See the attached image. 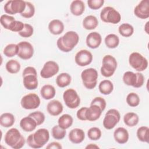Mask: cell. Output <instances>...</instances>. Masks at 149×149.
<instances>
[{"instance_id": "6da1fadb", "label": "cell", "mask_w": 149, "mask_h": 149, "mask_svg": "<svg viewBox=\"0 0 149 149\" xmlns=\"http://www.w3.org/2000/svg\"><path fill=\"white\" fill-rule=\"evenodd\" d=\"M79 41L78 34L74 31H69L57 40L56 45L60 51L63 52H69L73 50L78 44Z\"/></svg>"}, {"instance_id": "7a4b0ae2", "label": "cell", "mask_w": 149, "mask_h": 149, "mask_svg": "<svg viewBox=\"0 0 149 149\" xmlns=\"http://www.w3.org/2000/svg\"><path fill=\"white\" fill-rule=\"evenodd\" d=\"M49 139V133L47 129L41 128L30 134L27 138V145L33 148H40L43 147Z\"/></svg>"}, {"instance_id": "3957f363", "label": "cell", "mask_w": 149, "mask_h": 149, "mask_svg": "<svg viewBox=\"0 0 149 149\" xmlns=\"http://www.w3.org/2000/svg\"><path fill=\"white\" fill-rule=\"evenodd\" d=\"M5 143L13 149L22 148L26 140L19 130L16 128H11L8 130L4 137Z\"/></svg>"}, {"instance_id": "277c9868", "label": "cell", "mask_w": 149, "mask_h": 149, "mask_svg": "<svg viewBox=\"0 0 149 149\" xmlns=\"http://www.w3.org/2000/svg\"><path fill=\"white\" fill-rule=\"evenodd\" d=\"M23 83L24 87L29 90H35L38 87L37 73L33 66H27L23 71Z\"/></svg>"}, {"instance_id": "5b68a950", "label": "cell", "mask_w": 149, "mask_h": 149, "mask_svg": "<svg viewBox=\"0 0 149 149\" xmlns=\"http://www.w3.org/2000/svg\"><path fill=\"white\" fill-rule=\"evenodd\" d=\"M98 77V72L95 69L92 68L86 69L81 73L83 84L88 90H92L95 87L97 84Z\"/></svg>"}, {"instance_id": "8992f818", "label": "cell", "mask_w": 149, "mask_h": 149, "mask_svg": "<svg viewBox=\"0 0 149 149\" xmlns=\"http://www.w3.org/2000/svg\"><path fill=\"white\" fill-rule=\"evenodd\" d=\"M118 63L115 57L111 55H105L102 58V66L101 67V73L105 77L112 76L116 68Z\"/></svg>"}, {"instance_id": "52a82bcc", "label": "cell", "mask_w": 149, "mask_h": 149, "mask_svg": "<svg viewBox=\"0 0 149 149\" xmlns=\"http://www.w3.org/2000/svg\"><path fill=\"white\" fill-rule=\"evenodd\" d=\"M123 81L127 86L134 88H140L144 84L145 80L144 76L141 73L127 71L123 75Z\"/></svg>"}, {"instance_id": "ba28073f", "label": "cell", "mask_w": 149, "mask_h": 149, "mask_svg": "<svg viewBox=\"0 0 149 149\" xmlns=\"http://www.w3.org/2000/svg\"><path fill=\"white\" fill-rule=\"evenodd\" d=\"M100 18L104 22L115 24L120 22L121 15L115 8L111 6H106L101 10Z\"/></svg>"}, {"instance_id": "9c48e42d", "label": "cell", "mask_w": 149, "mask_h": 149, "mask_svg": "<svg viewBox=\"0 0 149 149\" xmlns=\"http://www.w3.org/2000/svg\"><path fill=\"white\" fill-rule=\"evenodd\" d=\"M129 63L133 69L138 72L145 70L148 65L147 59L137 52H132L129 55Z\"/></svg>"}, {"instance_id": "30bf717a", "label": "cell", "mask_w": 149, "mask_h": 149, "mask_svg": "<svg viewBox=\"0 0 149 149\" xmlns=\"http://www.w3.org/2000/svg\"><path fill=\"white\" fill-rule=\"evenodd\" d=\"M26 6V1L23 0H10L5 3L3 9L5 13L9 15L22 13Z\"/></svg>"}, {"instance_id": "8fae6325", "label": "cell", "mask_w": 149, "mask_h": 149, "mask_svg": "<svg viewBox=\"0 0 149 149\" xmlns=\"http://www.w3.org/2000/svg\"><path fill=\"white\" fill-rule=\"evenodd\" d=\"M63 99L65 105L70 109H75L80 104V98L77 91L73 88L65 90L63 94Z\"/></svg>"}, {"instance_id": "7c38bea8", "label": "cell", "mask_w": 149, "mask_h": 149, "mask_svg": "<svg viewBox=\"0 0 149 149\" xmlns=\"http://www.w3.org/2000/svg\"><path fill=\"white\" fill-rule=\"evenodd\" d=\"M120 115L116 109H109L105 113L103 120V126L108 130L113 129L120 121Z\"/></svg>"}, {"instance_id": "4fadbf2b", "label": "cell", "mask_w": 149, "mask_h": 149, "mask_svg": "<svg viewBox=\"0 0 149 149\" xmlns=\"http://www.w3.org/2000/svg\"><path fill=\"white\" fill-rule=\"evenodd\" d=\"M40 98L35 93H29L23 96L20 101V104L25 109H34L40 105Z\"/></svg>"}, {"instance_id": "5bb4252c", "label": "cell", "mask_w": 149, "mask_h": 149, "mask_svg": "<svg viewBox=\"0 0 149 149\" xmlns=\"http://www.w3.org/2000/svg\"><path fill=\"white\" fill-rule=\"evenodd\" d=\"M59 70L58 64L53 61L46 62L40 71V76L44 79H48L54 76Z\"/></svg>"}, {"instance_id": "9a60e30c", "label": "cell", "mask_w": 149, "mask_h": 149, "mask_svg": "<svg viewBox=\"0 0 149 149\" xmlns=\"http://www.w3.org/2000/svg\"><path fill=\"white\" fill-rule=\"evenodd\" d=\"M19 51L17 56L23 59L28 60L34 55V48L31 43L27 41H21L17 44Z\"/></svg>"}, {"instance_id": "2e32d148", "label": "cell", "mask_w": 149, "mask_h": 149, "mask_svg": "<svg viewBox=\"0 0 149 149\" xmlns=\"http://www.w3.org/2000/svg\"><path fill=\"white\" fill-rule=\"evenodd\" d=\"M92 54L87 49H81L78 51L74 57L76 63L79 66H86L90 65L93 61Z\"/></svg>"}, {"instance_id": "e0dca14e", "label": "cell", "mask_w": 149, "mask_h": 149, "mask_svg": "<svg viewBox=\"0 0 149 149\" xmlns=\"http://www.w3.org/2000/svg\"><path fill=\"white\" fill-rule=\"evenodd\" d=\"M134 14L139 18L146 19L149 17V1L142 0L134 9Z\"/></svg>"}, {"instance_id": "ac0fdd59", "label": "cell", "mask_w": 149, "mask_h": 149, "mask_svg": "<svg viewBox=\"0 0 149 149\" xmlns=\"http://www.w3.org/2000/svg\"><path fill=\"white\" fill-rule=\"evenodd\" d=\"M102 42V37L100 33L97 31H93L89 33L86 40L87 45L91 48L95 49L99 47Z\"/></svg>"}, {"instance_id": "d6986e66", "label": "cell", "mask_w": 149, "mask_h": 149, "mask_svg": "<svg viewBox=\"0 0 149 149\" xmlns=\"http://www.w3.org/2000/svg\"><path fill=\"white\" fill-rule=\"evenodd\" d=\"M63 109L62 103L57 100H53L49 101L47 105V112L52 116H58L60 115Z\"/></svg>"}, {"instance_id": "ffe728a7", "label": "cell", "mask_w": 149, "mask_h": 149, "mask_svg": "<svg viewBox=\"0 0 149 149\" xmlns=\"http://www.w3.org/2000/svg\"><path fill=\"white\" fill-rule=\"evenodd\" d=\"M102 112L101 109L97 105L93 104L90 105L89 108H87L86 117L87 120L90 122H94L98 120Z\"/></svg>"}, {"instance_id": "44dd1931", "label": "cell", "mask_w": 149, "mask_h": 149, "mask_svg": "<svg viewBox=\"0 0 149 149\" xmlns=\"http://www.w3.org/2000/svg\"><path fill=\"white\" fill-rule=\"evenodd\" d=\"M115 140L120 144H125L128 141L129 134L128 131L124 127H119L113 132Z\"/></svg>"}, {"instance_id": "7402d4cb", "label": "cell", "mask_w": 149, "mask_h": 149, "mask_svg": "<svg viewBox=\"0 0 149 149\" xmlns=\"http://www.w3.org/2000/svg\"><path fill=\"white\" fill-rule=\"evenodd\" d=\"M37 126L36 120L31 116H27L22 118L20 121V126L26 132H30L36 129Z\"/></svg>"}, {"instance_id": "603a6c76", "label": "cell", "mask_w": 149, "mask_h": 149, "mask_svg": "<svg viewBox=\"0 0 149 149\" xmlns=\"http://www.w3.org/2000/svg\"><path fill=\"white\" fill-rule=\"evenodd\" d=\"M68 137L72 143L80 144L84 140L85 133L81 129L74 128L70 131Z\"/></svg>"}, {"instance_id": "cb8c5ba5", "label": "cell", "mask_w": 149, "mask_h": 149, "mask_svg": "<svg viewBox=\"0 0 149 149\" xmlns=\"http://www.w3.org/2000/svg\"><path fill=\"white\" fill-rule=\"evenodd\" d=\"M48 30L54 35L61 34L64 30V24L59 19H54L48 24Z\"/></svg>"}, {"instance_id": "d4e9b609", "label": "cell", "mask_w": 149, "mask_h": 149, "mask_svg": "<svg viewBox=\"0 0 149 149\" xmlns=\"http://www.w3.org/2000/svg\"><path fill=\"white\" fill-rule=\"evenodd\" d=\"M71 13L76 16L81 15L85 10V5L83 1L81 0L73 1L70 5Z\"/></svg>"}, {"instance_id": "484cf974", "label": "cell", "mask_w": 149, "mask_h": 149, "mask_svg": "<svg viewBox=\"0 0 149 149\" xmlns=\"http://www.w3.org/2000/svg\"><path fill=\"white\" fill-rule=\"evenodd\" d=\"M40 94L42 98L46 100H49L55 96L56 90L53 86L51 84H45L41 87Z\"/></svg>"}, {"instance_id": "4316f807", "label": "cell", "mask_w": 149, "mask_h": 149, "mask_svg": "<svg viewBox=\"0 0 149 149\" xmlns=\"http://www.w3.org/2000/svg\"><path fill=\"white\" fill-rule=\"evenodd\" d=\"M98 25L97 18L93 15H88L85 17L83 20V27L88 30L95 29Z\"/></svg>"}, {"instance_id": "83f0119b", "label": "cell", "mask_w": 149, "mask_h": 149, "mask_svg": "<svg viewBox=\"0 0 149 149\" xmlns=\"http://www.w3.org/2000/svg\"><path fill=\"white\" fill-rule=\"evenodd\" d=\"M15 122V116L11 113L5 112L2 113L0 116V125L4 127H11Z\"/></svg>"}, {"instance_id": "f1b7e54d", "label": "cell", "mask_w": 149, "mask_h": 149, "mask_svg": "<svg viewBox=\"0 0 149 149\" xmlns=\"http://www.w3.org/2000/svg\"><path fill=\"white\" fill-rule=\"evenodd\" d=\"M72 81L71 76L68 73H62L57 76L56 83L59 87L63 88L70 84Z\"/></svg>"}, {"instance_id": "f546056e", "label": "cell", "mask_w": 149, "mask_h": 149, "mask_svg": "<svg viewBox=\"0 0 149 149\" xmlns=\"http://www.w3.org/2000/svg\"><path fill=\"white\" fill-rule=\"evenodd\" d=\"M139 121V116L134 112H127L123 116V122L129 127H133L137 125Z\"/></svg>"}, {"instance_id": "4dcf8cb0", "label": "cell", "mask_w": 149, "mask_h": 149, "mask_svg": "<svg viewBox=\"0 0 149 149\" xmlns=\"http://www.w3.org/2000/svg\"><path fill=\"white\" fill-rule=\"evenodd\" d=\"M100 92L104 95H109L113 90V84L109 80H104L101 81L98 85Z\"/></svg>"}, {"instance_id": "1f68e13d", "label": "cell", "mask_w": 149, "mask_h": 149, "mask_svg": "<svg viewBox=\"0 0 149 149\" xmlns=\"http://www.w3.org/2000/svg\"><path fill=\"white\" fill-rule=\"evenodd\" d=\"M73 119L71 115L69 114H63L61 115L58 120V125L64 129H67L69 128L73 124Z\"/></svg>"}, {"instance_id": "d6a6232c", "label": "cell", "mask_w": 149, "mask_h": 149, "mask_svg": "<svg viewBox=\"0 0 149 149\" xmlns=\"http://www.w3.org/2000/svg\"><path fill=\"white\" fill-rule=\"evenodd\" d=\"M104 41L108 48L113 49L119 45V38L115 34H109L105 37Z\"/></svg>"}, {"instance_id": "836d02e7", "label": "cell", "mask_w": 149, "mask_h": 149, "mask_svg": "<svg viewBox=\"0 0 149 149\" xmlns=\"http://www.w3.org/2000/svg\"><path fill=\"white\" fill-rule=\"evenodd\" d=\"M137 137L141 141L148 143L149 142V128L147 126H141L137 130Z\"/></svg>"}, {"instance_id": "e575fe53", "label": "cell", "mask_w": 149, "mask_h": 149, "mask_svg": "<svg viewBox=\"0 0 149 149\" xmlns=\"http://www.w3.org/2000/svg\"><path fill=\"white\" fill-rule=\"evenodd\" d=\"M118 31L122 36L129 37L133 35L134 33V28L129 23H123L119 26Z\"/></svg>"}, {"instance_id": "d590c367", "label": "cell", "mask_w": 149, "mask_h": 149, "mask_svg": "<svg viewBox=\"0 0 149 149\" xmlns=\"http://www.w3.org/2000/svg\"><path fill=\"white\" fill-rule=\"evenodd\" d=\"M5 68L6 70L9 73L11 74H16L20 71L21 66L17 61L15 59H10L6 62Z\"/></svg>"}, {"instance_id": "8d00e7d4", "label": "cell", "mask_w": 149, "mask_h": 149, "mask_svg": "<svg viewBox=\"0 0 149 149\" xmlns=\"http://www.w3.org/2000/svg\"><path fill=\"white\" fill-rule=\"evenodd\" d=\"M19 51V47L16 44H9L7 45L3 49V54L8 58L13 57L15 55H17Z\"/></svg>"}, {"instance_id": "74e56055", "label": "cell", "mask_w": 149, "mask_h": 149, "mask_svg": "<svg viewBox=\"0 0 149 149\" xmlns=\"http://www.w3.org/2000/svg\"><path fill=\"white\" fill-rule=\"evenodd\" d=\"M52 136L56 140H62L66 135V129L61 127L58 125H55L52 129Z\"/></svg>"}, {"instance_id": "f35d334b", "label": "cell", "mask_w": 149, "mask_h": 149, "mask_svg": "<svg viewBox=\"0 0 149 149\" xmlns=\"http://www.w3.org/2000/svg\"><path fill=\"white\" fill-rule=\"evenodd\" d=\"M140 97L135 93H130L126 97V102L131 107H136L140 104Z\"/></svg>"}, {"instance_id": "ab89813d", "label": "cell", "mask_w": 149, "mask_h": 149, "mask_svg": "<svg viewBox=\"0 0 149 149\" xmlns=\"http://www.w3.org/2000/svg\"><path fill=\"white\" fill-rule=\"evenodd\" d=\"M15 20V19L13 16L8 15H6V14L2 15L0 18V22L1 25L5 29H7L9 30Z\"/></svg>"}, {"instance_id": "60d3db41", "label": "cell", "mask_w": 149, "mask_h": 149, "mask_svg": "<svg viewBox=\"0 0 149 149\" xmlns=\"http://www.w3.org/2000/svg\"><path fill=\"white\" fill-rule=\"evenodd\" d=\"M101 130L97 127H91L87 132V136L91 140H98L101 137Z\"/></svg>"}, {"instance_id": "b9f144b4", "label": "cell", "mask_w": 149, "mask_h": 149, "mask_svg": "<svg viewBox=\"0 0 149 149\" xmlns=\"http://www.w3.org/2000/svg\"><path fill=\"white\" fill-rule=\"evenodd\" d=\"M26 6L24 12L20 14V15L27 19H29L32 17L35 13V7L33 3L30 2L26 1Z\"/></svg>"}, {"instance_id": "7bdbcfd3", "label": "cell", "mask_w": 149, "mask_h": 149, "mask_svg": "<svg viewBox=\"0 0 149 149\" xmlns=\"http://www.w3.org/2000/svg\"><path fill=\"white\" fill-rule=\"evenodd\" d=\"M34 33V29L33 27L30 25V24L25 23L23 29L18 33L20 36L24 37V38H29Z\"/></svg>"}, {"instance_id": "ee69618b", "label": "cell", "mask_w": 149, "mask_h": 149, "mask_svg": "<svg viewBox=\"0 0 149 149\" xmlns=\"http://www.w3.org/2000/svg\"><path fill=\"white\" fill-rule=\"evenodd\" d=\"M29 116L32 117L37 122V126L42 125L45 121V115L44 113L41 111H35L32 113H30Z\"/></svg>"}, {"instance_id": "f6af8a7d", "label": "cell", "mask_w": 149, "mask_h": 149, "mask_svg": "<svg viewBox=\"0 0 149 149\" xmlns=\"http://www.w3.org/2000/svg\"><path fill=\"white\" fill-rule=\"evenodd\" d=\"M104 0H88L87 5L92 10H97L100 9L104 3Z\"/></svg>"}, {"instance_id": "bcb514c9", "label": "cell", "mask_w": 149, "mask_h": 149, "mask_svg": "<svg viewBox=\"0 0 149 149\" xmlns=\"http://www.w3.org/2000/svg\"><path fill=\"white\" fill-rule=\"evenodd\" d=\"M96 105L98 106L101 110L103 111L105 110L106 106H107V102L104 98H103L101 97H95L91 102L90 105Z\"/></svg>"}, {"instance_id": "7dc6e473", "label": "cell", "mask_w": 149, "mask_h": 149, "mask_svg": "<svg viewBox=\"0 0 149 149\" xmlns=\"http://www.w3.org/2000/svg\"><path fill=\"white\" fill-rule=\"evenodd\" d=\"M24 26V24L23 22H22L21 21L15 20L12 23L11 27H10L9 30L13 32L19 33L23 29Z\"/></svg>"}, {"instance_id": "c3c4849f", "label": "cell", "mask_w": 149, "mask_h": 149, "mask_svg": "<svg viewBox=\"0 0 149 149\" xmlns=\"http://www.w3.org/2000/svg\"><path fill=\"white\" fill-rule=\"evenodd\" d=\"M87 109V107H82L80 108L76 113L77 118L80 120H87L86 117V113Z\"/></svg>"}, {"instance_id": "681fc988", "label": "cell", "mask_w": 149, "mask_h": 149, "mask_svg": "<svg viewBox=\"0 0 149 149\" xmlns=\"http://www.w3.org/2000/svg\"><path fill=\"white\" fill-rule=\"evenodd\" d=\"M46 148H47V149H52V148L61 149V148H62V147L59 143L56 142V141H53V142L49 143L47 145V146L46 147Z\"/></svg>"}, {"instance_id": "f907efd6", "label": "cell", "mask_w": 149, "mask_h": 149, "mask_svg": "<svg viewBox=\"0 0 149 149\" xmlns=\"http://www.w3.org/2000/svg\"><path fill=\"white\" fill-rule=\"evenodd\" d=\"M86 149H88V148H90V149H93V148H100V147L97 146L96 144H88L86 147H85Z\"/></svg>"}, {"instance_id": "816d5d0a", "label": "cell", "mask_w": 149, "mask_h": 149, "mask_svg": "<svg viewBox=\"0 0 149 149\" xmlns=\"http://www.w3.org/2000/svg\"><path fill=\"white\" fill-rule=\"evenodd\" d=\"M148 22H147V23H146V25H145V26H144V30H145V31L147 33V34H148Z\"/></svg>"}]
</instances>
